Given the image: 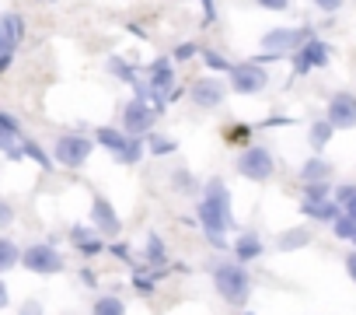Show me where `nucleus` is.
I'll list each match as a JSON object with an SVG mask.
<instances>
[{
    "instance_id": "37",
    "label": "nucleus",
    "mask_w": 356,
    "mask_h": 315,
    "mask_svg": "<svg viewBox=\"0 0 356 315\" xmlns=\"http://www.w3.org/2000/svg\"><path fill=\"white\" fill-rule=\"evenodd\" d=\"M255 4H259L262 11H273V15H283V11L290 8V0H255Z\"/></svg>"
},
{
    "instance_id": "27",
    "label": "nucleus",
    "mask_w": 356,
    "mask_h": 315,
    "mask_svg": "<svg viewBox=\"0 0 356 315\" xmlns=\"http://www.w3.org/2000/svg\"><path fill=\"white\" fill-rule=\"evenodd\" d=\"M143 147H147L150 158H164V154H175L178 151V144L171 137H161V133H147L143 137Z\"/></svg>"
},
{
    "instance_id": "31",
    "label": "nucleus",
    "mask_w": 356,
    "mask_h": 315,
    "mask_svg": "<svg viewBox=\"0 0 356 315\" xmlns=\"http://www.w3.org/2000/svg\"><path fill=\"white\" fill-rule=\"evenodd\" d=\"M25 158H29V162H35L39 169H46V172L53 169V154H46L35 140H25Z\"/></svg>"
},
{
    "instance_id": "6",
    "label": "nucleus",
    "mask_w": 356,
    "mask_h": 315,
    "mask_svg": "<svg viewBox=\"0 0 356 315\" xmlns=\"http://www.w3.org/2000/svg\"><path fill=\"white\" fill-rule=\"evenodd\" d=\"M234 169H238V176L248 179V183H269V179L276 176V158H273L269 147H262V144H248V147H241Z\"/></svg>"
},
{
    "instance_id": "45",
    "label": "nucleus",
    "mask_w": 356,
    "mask_h": 315,
    "mask_svg": "<svg viewBox=\"0 0 356 315\" xmlns=\"http://www.w3.org/2000/svg\"><path fill=\"white\" fill-rule=\"evenodd\" d=\"M245 315H255V312H245Z\"/></svg>"
},
{
    "instance_id": "18",
    "label": "nucleus",
    "mask_w": 356,
    "mask_h": 315,
    "mask_svg": "<svg viewBox=\"0 0 356 315\" xmlns=\"http://www.w3.org/2000/svg\"><path fill=\"white\" fill-rule=\"evenodd\" d=\"M231 249H234V263L248 266V263L262 259V252H266V242H262L255 231H241V235L231 242Z\"/></svg>"
},
{
    "instance_id": "34",
    "label": "nucleus",
    "mask_w": 356,
    "mask_h": 315,
    "mask_svg": "<svg viewBox=\"0 0 356 315\" xmlns=\"http://www.w3.org/2000/svg\"><path fill=\"white\" fill-rule=\"evenodd\" d=\"M15 217H18V214H15V203L0 197V231L11 228V224H15Z\"/></svg>"
},
{
    "instance_id": "20",
    "label": "nucleus",
    "mask_w": 356,
    "mask_h": 315,
    "mask_svg": "<svg viewBox=\"0 0 356 315\" xmlns=\"http://www.w3.org/2000/svg\"><path fill=\"white\" fill-rule=\"evenodd\" d=\"M332 162L325 154H314V158H307V162L300 165V183L307 186V183H332Z\"/></svg>"
},
{
    "instance_id": "33",
    "label": "nucleus",
    "mask_w": 356,
    "mask_h": 315,
    "mask_svg": "<svg viewBox=\"0 0 356 315\" xmlns=\"http://www.w3.org/2000/svg\"><path fill=\"white\" fill-rule=\"evenodd\" d=\"M304 200H332V183H307Z\"/></svg>"
},
{
    "instance_id": "35",
    "label": "nucleus",
    "mask_w": 356,
    "mask_h": 315,
    "mask_svg": "<svg viewBox=\"0 0 356 315\" xmlns=\"http://www.w3.org/2000/svg\"><path fill=\"white\" fill-rule=\"evenodd\" d=\"M105 252H108V256H115V259H122V263H129V259H133V249H129V245H122V242H108V245H105Z\"/></svg>"
},
{
    "instance_id": "28",
    "label": "nucleus",
    "mask_w": 356,
    "mask_h": 315,
    "mask_svg": "<svg viewBox=\"0 0 356 315\" xmlns=\"http://www.w3.org/2000/svg\"><path fill=\"white\" fill-rule=\"evenodd\" d=\"M91 315H126V301L115 294H98L91 305Z\"/></svg>"
},
{
    "instance_id": "7",
    "label": "nucleus",
    "mask_w": 356,
    "mask_h": 315,
    "mask_svg": "<svg viewBox=\"0 0 356 315\" xmlns=\"http://www.w3.org/2000/svg\"><path fill=\"white\" fill-rule=\"evenodd\" d=\"M175 60L171 56H157L147 70V91H150V105L164 112V105H171V98L178 95L175 88Z\"/></svg>"
},
{
    "instance_id": "23",
    "label": "nucleus",
    "mask_w": 356,
    "mask_h": 315,
    "mask_svg": "<svg viewBox=\"0 0 356 315\" xmlns=\"http://www.w3.org/2000/svg\"><path fill=\"white\" fill-rule=\"evenodd\" d=\"M168 186H171V193H178V197H196V190H203L189 169H175L171 179H168Z\"/></svg>"
},
{
    "instance_id": "12",
    "label": "nucleus",
    "mask_w": 356,
    "mask_h": 315,
    "mask_svg": "<svg viewBox=\"0 0 356 315\" xmlns=\"http://www.w3.org/2000/svg\"><path fill=\"white\" fill-rule=\"evenodd\" d=\"M328 60H332V46H328L325 39H307V43L293 53V74L304 77V74H311V70L328 67Z\"/></svg>"
},
{
    "instance_id": "36",
    "label": "nucleus",
    "mask_w": 356,
    "mask_h": 315,
    "mask_svg": "<svg viewBox=\"0 0 356 315\" xmlns=\"http://www.w3.org/2000/svg\"><path fill=\"white\" fill-rule=\"evenodd\" d=\"M18 315H46V308H42V301H39V298H29V301H22Z\"/></svg>"
},
{
    "instance_id": "8",
    "label": "nucleus",
    "mask_w": 356,
    "mask_h": 315,
    "mask_svg": "<svg viewBox=\"0 0 356 315\" xmlns=\"http://www.w3.org/2000/svg\"><path fill=\"white\" fill-rule=\"evenodd\" d=\"M22 266L29 273H39V277H53V273H63L67 270V259L56 245L49 242H32L22 249Z\"/></svg>"
},
{
    "instance_id": "3",
    "label": "nucleus",
    "mask_w": 356,
    "mask_h": 315,
    "mask_svg": "<svg viewBox=\"0 0 356 315\" xmlns=\"http://www.w3.org/2000/svg\"><path fill=\"white\" fill-rule=\"evenodd\" d=\"M307 39H314V32L307 25H280V29H269L259 46H262V60H276V56H286V53H297ZM259 60V63H262Z\"/></svg>"
},
{
    "instance_id": "44",
    "label": "nucleus",
    "mask_w": 356,
    "mask_h": 315,
    "mask_svg": "<svg viewBox=\"0 0 356 315\" xmlns=\"http://www.w3.org/2000/svg\"><path fill=\"white\" fill-rule=\"evenodd\" d=\"M11 60H15V56H0V74H4V70L11 67Z\"/></svg>"
},
{
    "instance_id": "13",
    "label": "nucleus",
    "mask_w": 356,
    "mask_h": 315,
    "mask_svg": "<svg viewBox=\"0 0 356 315\" xmlns=\"http://www.w3.org/2000/svg\"><path fill=\"white\" fill-rule=\"evenodd\" d=\"M91 228H95L102 238H119V231H122L119 210H115V207H112V200H108V197H102V193H95V197H91Z\"/></svg>"
},
{
    "instance_id": "11",
    "label": "nucleus",
    "mask_w": 356,
    "mask_h": 315,
    "mask_svg": "<svg viewBox=\"0 0 356 315\" xmlns=\"http://www.w3.org/2000/svg\"><path fill=\"white\" fill-rule=\"evenodd\" d=\"M25 140H29V137H25L18 116H11V112L0 109V154L11 158V162H22V158H25Z\"/></svg>"
},
{
    "instance_id": "10",
    "label": "nucleus",
    "mask_w": 356,
    "mask_h": 315,
    "mask_svg": "<svg viewBox=\"0 0 356 315\" xmlns=\"http://www.w3.org/2000/svg\"><path fill=\"white\" fill-rule=\"evenodd\" d=\"M157 116H161V109H154L150 102L133 98V102H126V109H122V133H129V137H147V133H154Z\"/></svg>"
},
{
    "instance_id": "24",
    "label": "nucleus",
    "mask_w": 356,
    "mask_h": 315,
    "mask_svg": "<svg viewBox=\"0 0 356 315\" xmlns=\"http://www.w3.org/2000/svg\"><path fill=\"white\" fill-rule=\"evenodd\" d=\"M15 266H22V249H18V242H15V238L0 235V277L11 273Z\"/></svg>"
},
{
    "instance_id": "25",
    "label": "nucleus",
    "mask_w": 356,
    "mask_h": 315,
    "mask_svg": "<svg viewBox=\"0 0 356 315\" xmlns=\"http://www.w3.org/2000/svg\"><path fill=\"white\" fill-rule=\"evenodd\" d=\"M335 137V130H332V123L328 119H314L311 126H307V140H311V147H314V154H321L325 147H328V140Z\"/></svg>"
},
{
    "instance_id": "43",
    "label": "nucleus",
    "mask_w": 356,
    "mask_h": 315,
    "mask_svg": "<svg viewBox=\"0 0 356 315\" xmlns=\"http://www.w3.org/2000/svg\"><path fill=\"white\" fill-rule=\"evenodd\" d=\"M81 280H84V284H88V287H95V284H98V277H95V273H91V270H81Z\"/></svg>"
},
{
    "instance_id": "30",
    "label": "nucleus",
    "mask_w": 356,
    "mask_h": 315,
    "mask_svg": "<svg viewBox=\"0 0 356 315\" xmlns=\"http://www.w3.org/2000/svg\"><path fill=\"white\" fill-rule=\"evenodd\" d=\"M332 231H335V238H342V242H353V245H356V217L339 214V217H335V224H332Z\"/></svg>"
},
{
    "instance_id": "42",
    "label": "nucleus",
    "mask_w": 356,
    "mask_h": 315,
    "mask_svg": "<svg viewBox=\"0 0 356 315\" xmlns=\"http://www.w3.org/2000/svg\"><path fill=\"white\" fill-rule=\"evenodd\" d=\"M252 126H234V133H231V140H248L252 133H248Z\"/></svg>"
},
{
    "instance_id": "40",
    "label": "nucleus",
    "mask_w": 356,
    "mask_h": 315,
    "mask_svg": "<svg viewBox=\"0 0 356 315\" xmlns=\"http://www.w3.org/2000/svg\"><path fill=\"white\" fill-rule=\"evenodd\" d=\"M346 273H349V280L356 284V249H353V252H346Z\"/></svg>"
},
{
    "instance_id": "22",
    "label": "nucleus",
    "mask_w": 356,
    "mask_h": 315,
    "mask_svg": "<svg viewBox=\"0 0 356 315\" xmlns=\"http://www.w3.org/2000/svg\"><path fill=\"white\" fill-rule=\"evenodd\" d=\"M304 245H311V231H307V228H286V231H280V238H276V249H280V252H297V249H304Z\"/></svg>"
},
{
    "instance_id": "26",
    "label": "nucleus",
    "mask_w": 356,
    "mask_h": 315,
    "mask_svg": "<svg viewBox=\"0 0 356 315\" xmlns=\"http://www.w3.org/2000/svg\"><path fill=\"white\" fill-rule=\"evenodd\" d=\"M164 273H168V270H150V266H143V270L133 273V287H136L143 298H150V294L157 291V280H161Z\"/></svg>"
},
{
    "instance_id": "29",
    "label": "nucleus",
    "mask_w": 356,
    "mask_h": 315,
    "mask_svg": "<svg viewBox=\"0 0 356 315\" xmlns=\"http://www.w3.org/2000/svg\"><path fill=\"white\" fill-rule=\"evenodd\" d=\"M200 60H203V63H207L210 70H217V74H231V70H234V63H231V60H227L224 53L210 49V46H203V49H200Z\"/></svg>"
},
{
    "instance_id": "2",
    "label": "nucleus",
    "mask_w": 356,
    "mask_h": 315,
    "mask_svg": "<svg viewBox=\"0 0 356 315\" xmlns=\"http://www.w3.org/2000/svg\"><path fill=\"white\" fill-rule=\"evenodd\" d=\"M213 287H217V294L224 298V305H234V308H241V305L252 298V277H248V270H245L241 263H234V259H220V263L213 266Z\"/></svg>"
},
{
    "instance_id": "9",
    "label": "nucleus",
    "mask_w": 356,
    "mask_h": 315,
    "mask_svg": "<svg viewBox=\"0 0 356 315\" xmlns=\"http://www.w3.org/2000/svg\"><path fill=\"white\" fill-rule=\"evenodd\" d=\"M269 88V70L259 63V60H245V63H234V70L227 74V91L234 95H259Z\"/></svg>"
},
{
    "instance_id": "32",
    "label": "nucleus",
    "mask_w": 356,
    "mask_h": 315,
    "mask_svg": "<svg viewBox=\"0 0 356 315\" xmlns=\"http://www.w3.org/2000/svg\"><path fill=\"white\" fill-rule=\"evenodd\" d=\"M200 49H203L200 43H178V46L171 49V60H175V67H178V63H189V60H196V56H200Z\"/></svg>"
},
{
    "instance_id": "14",
    "label": "nucleus",
    "mask_w": 356,
    "mask_h": 315,
    "mask_svg": "<svg viewBox=\"0 0 356 315\" xmlns=\"http://www.w3.org/2000/svg\"><path fill=\"white\" fill-rule=\"evenodd\" d=\"M325 119L332 123V130H356V95L353 91H335L328 98Z\"/></svg>"
},
{
    "instance_id": "15",
    "label": "nucleus",
    "mask_w": 356,
    "mask_h": 315,
    "mask_svg": "<svg viewBox=\"0 0 356 315\" xmlns=\"http://www.w3.org/2000/svg\"><path fill=\"white\" fill-rule=\"evenodd\" d=\"M189 98H193L200 109H217V105H224V98H227V84H224L220 77H196L193 88H189Z\"/></svg>"
},
{
    "instance_id": "41",
    "label": "nucleus",
    "mask_w": 356,
    "mask_h": 315,
    "mask_svg": "<svg viewBox=\"0 0 356 315\" xmlns=\"http://www.w3.org/2000/svg\"><path fill=\"white\" fill-rule=\"evenodd\" d=\"M11 305V291H8V284H4V277H0V312H4Z\"/></svg>"
},
{
    "instance_id": "19",
    "label": "nucleus",
    "mask_w": 356,
    "mask_h": 315,
    "mask_svg": "<svg viewBox=\"0 0 356 315\" xmlns=\"http://www.w3.org/2000/svg\"><path fill=\"white\" fill-rule=\"evenodd\" d=\"M300 214L307 221H318V224H335V217L342 214L335 200H300Z\"/></svg>"
},
{
    "instance_id": "1",
    "label": "nucleus",
    "mask_w": 356,
    "mask_h": 315,
    "mask_svg": "<svg viewBox=\"0 0 356 315\" xmlns=\"http://www.w3.org/2000/svg\"><path fill=\"white\" fill-rule=\"evenodd\" d=\"M196 221L213 249H227V231L234 228V210H231V190L224 179H210L203 186V197L196 203Z\"/></svg>"
},
{
    "instance_id": "17",
    "label": "nucleus",
    "mask_w": 356,
    "mask_h": 315,
    "mask_svg": "<svg viewBox=\"0 0 356 315\" xmlns=\"http://www.w3.org/2000/svg\"><path fill=\"white\" fill-rule=\"evenodd\" d=\"M70 245H74L81 256H102L108 242H105L91 224H74V228H70Z\"/></svg>"
},
{
    "instance_id": "5",
    "label": "nucleus",
    "mask_w": 356,
    "mask_h": 315,
    "mask_svg": "<svg viewBox=\"0 0 356 315\" xmlns=\"http://www.w3.org/2000/svg\"><path fill=\"white\" fill-rule=\"evenodd\" d=\"M91 151H95V137H84V133H60L49 154H53V165L77 172V169L88 165Z\"/></svg>"
},
{
    "instance_id": "16",
    "label": "nucleus",
    "mask_w": 356,
    "mask_h": 315,
    "mask_svg": "<svg viewBox=\"0 0 356 315\" xmlns=\"http://www.w3.org/2000/svg\"><path fill=\"white\" fill-rule=\"evenodd\" d=\"M22 39H25V18L15 11L0 15V56H15Z\"/></svg>"
},
{
    "instance_id": "4",
    "label": "nucleus",
    "mask_w": 356,
    "mask_h": 315,
    "mask_svg": "<svg viewBox=\"0 0 356 315\" xmlns=\"http://www.w3.org/2000/svg\"><path fill=\"white\" fill-rule=\"evenodd\" d=\"M95 144H98V147H105L119 165H136L140 158L147 154L143 137H129V133L112 130V126H98V130H95Z\"/></svg>"
},
{
    "instance_id": "21",
    "label": "nucleus",
    "mask_w": 356,
    "mask_h": 315,
    "mask_svg": "<svg viewBox=\"0 0 356 315\" xmlns=\"http://www.w3.org/2000/svg\"><path fill=\"white\" fill-rule=\"evenodd\" d=\"M140 259H143V266H150V270H168V242H164L161 235H147Z\"/></svg>"
},
{
    "instance_id": "39",
    "label": "nucleus",
    "mask_w": 356,
    "mask_h": 315,
    "mask_svg": "<svg viewBox=\"0 0 356 315\" xmlns=\"http://www.w3.org/2000/svg\"><path fill=\"white\" fill-rule=\"evenodd\" d=\"M203 4V25H213L217 22V8H213V0H200Z\"/></svg>"
},
{
    "instance_id": "38",
    "label": "nucleus",
    "mask_w": 356,
    "mask_h": 315,
    "mask_svg": "<svg viewBox=\"0 0 356 315\" xmlns=\"http://www.w3.org/2000/svg\"><path fill=\"white\" fill-rule=\"evenodd\" d=\"M311 4H314L318 11H325V15H335V11L346 4V0H311Z\"/></svg>"
}]
</instances>
